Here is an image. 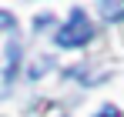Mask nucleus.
<instances>
[{
  "label": "nucleus",
  "instance_id": "4",
  "mask_svg": "<svg viewBox=\"0 0 124 117\" xmlns=\"http://www.w3.org/2000/svg\"><path fill=\"white\" fill-rule=\"evenodd\" d=\"M97 117H121V110H117V107H114V104H107V107H104L101 114Z\"/></svg>",
  "mask_w": 124,
  "mask_h": 117
},
{
  "label": "nucleus",
  "instance_id": "3",
  "mask_svg": "<svg viewBox=\"0 0 124 117\" xmlns=\"http://www.w3.org/2000/svg\"><path fill=\"white\" fill-rule=\"evenodd\" d=\"M14 23H17V20H14V14L0 10V34H3V30H14Z\"/></svg>",
  "mask_w": 124,
  "mask_h": 117
},
{
  "label": "nucleus",
  "instance_id": "2",
  "mask_svg": "<svg viewBox=\"0 0 124 117\" xmlns=\"http://www.w3.org/2000/svg\"><path fill=\"white\" fill-rule=\"evenodd\" d=\"M97 10L107 23H117V20H124V0H101Z\"/></svg>",
  "mask_w": 124,
  "mask_h": 117
},
{
  "label": "nucleus",
  "instance_id": "1",
  "mask_svg": "<svg viewBox=\"0 0 124 117\" xmlns=\"http://www.w3.org/2000/svg\"><path fill=\"white\" fill-rule=\"evenodd\" d=\"M91 37H94V27H91V20H87L84 10H70L67 23L57 30V44L61 47H84Z\"/></svg>",
  "mask_w": 124,
  "mask_h": 117
}]
</instances>
